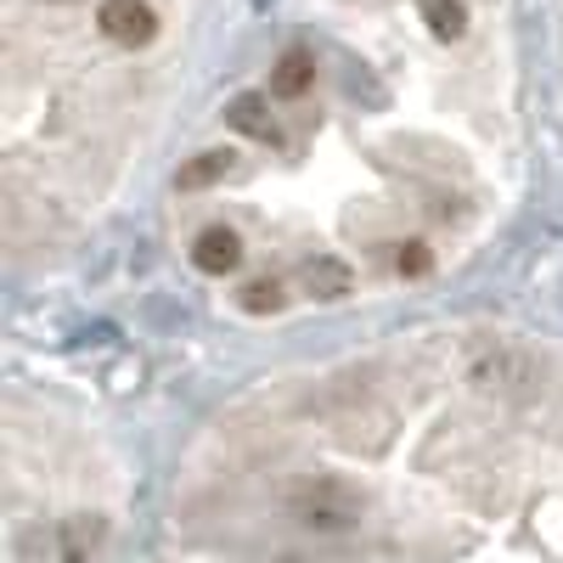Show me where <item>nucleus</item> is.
Returning <instances> with one entry per match:
<instances>
[{"label":"nucleus","instance_id":"nucleus-2","mask_svg":"<svg viewBox=\"0 0 563 563\" xmlns=\"http://www.w3.org/2000/svg\"><path fill=\"white\" fill-rule=\"evenodd\" d=\"M97 29L124 45V52H141V45L158 40V12L147 7V0H102L97 7Z\"/></svg>","mask_w":563,"mask_h":563},{"label":"nucleus","instance_id":"nucleus-1","mask_svg":"<svg viewBox=\"0 0 563 563\" xmlns=\"http://www.w3.org/2000/svg\"><path fill=\"white\" fill-rule=\"evenodd\" d=\"M288 512L305 525V530H321V536H339V530H355L361 512H366V496L339 479V474H310L288 490Z\"/></svg>","mask_w":563,"mask_h":563},{"label":"nucleus","instance_id":"nucleus-12","mask_svg":"<svg viewBox=\"0 0 563 563\" xmlns=\"http://www.w3.org/2000/svg\"><path fill=\"white\" fill-rule=\"evenodd\" d=\"M52 7H68V0H52Z\"/></svg>","mask_w":563,"mask_h":563},{"label":"nucleus","instance_id":"nucleus-9","mask_svg":"<svg viewBox=\"0 0 563 563\" xmlns=\"http://www.w3.org/2000/svg\"><path fill=\"white\" fill-rule=\"evenodd\" d=\"M422 18H429L434 40H462V29H467L462 0H422Z\"/></svg>","mask_w":563,"mask_h":563},{"label":"nucleus","instance_id":"nucleus-5","mask_svg":"<svg viewBox=\"0 0 563 563\" xmlns=\"http://www.w3.org/2000/svg\"><path fill=\"white\" fill-rule=\"evenodd\" d=\"M52 541H57V558H63V563H90V552L108 541V525L97 519V512H74V519L57 525Z\"/></svg>","mask_w":563,"mask_h":563},{"label":"nucleus","instance_id":"nucleus-3","mask_svg":"<svg viewBox=\"0 0 563 563\" xmlns=\"http://www.w3.org/2000/svg\"><path fill=\"white\" fill-rule=\"evenodd\" d=\"M192 265L203 276H231L243 265V238L231 225H203L198 238H192Z\"/></svg>","mask_w":563,"mask_h":563},{"label":"nucleus","instance_id":"nucleus-11","mask_svg":"<svg viewBox=\"0 0 563 563\" xmlns=\"http://www.w3.org/2000/svg\"><path fill=\"white\" fill-rule=\"evenodd\" d=\"M395 271L400 276H429L434 271V254H429V243H395Z\"/></svg>","mask_w":563,"mask_h":563},{"label":"nucleus","instance_id":"nucleus-4","mask_svg":"<svg viewBox=\"0 0 563 563\" xmlns=\"http://www.w3.org/2000/svg\"><path fill=\"white\" fill-rule=\"evenodd\" d=\"M299 282H305L310 299H350V294H355V271H350L339 254L305 260V265H299Z\"/></svg>","mask_w":563,"mask_h":563},{"label":"nucleus","instance_id":"nucleus-6","mask_svg":"<svg viewBox=\"0 0 563 563\" xmlns=\"http://www.w3.org/2000/svg\"><path fill=\"white\" fill-rule=\"evenodd\" d=\"M310 85H316V57H310V52H282V57H276V68H271V97L294 102V97H305Z\"/></svg>","mask_w":563,"mask_h":563},{"label":"nucleus","instance_id":"nucleus-10","mask_svg":"<svg viewBox=\"0 0 563 563\" xmlns=\"http://www.w3.org/2000/svg\"><path fill=\"white\" fill-rule=\"evenodd\" d=\"M282 282L276 276H254V282H243V294H238V305L249 310V316H271V310H282Z\"/></svg>","mask_w":563,"mask_h":563},{"label":"nucleus","instance_id":"nucleus-8","mask_svg":"<svg viewBox=\"0 0 563 563\" xmlns=\"http://www.w3.org/2000/svg\"><path fill=\"white\" fill-rule=\"evenodd\" d=\"M231 175V153H198L192 164L180 169V192H198V186H214Z\"/></svg>","mask_w":563,"mask_h":563},{"label":"nucleus","instance_id":"nucleus-7","mask_svg":"<svg viewBox=\"0 0 563 563\" xmlns=\"http://www.w3.org/2000/svg\"><path fill=\"white\" fill-rule=\"evenodd\" d=\"M225 124L254 135V141H276V119H271V102L265 97H238V102L225 108Z\"/></svg>","mask_w":563,"mask_h":563}]
</instances>
